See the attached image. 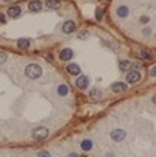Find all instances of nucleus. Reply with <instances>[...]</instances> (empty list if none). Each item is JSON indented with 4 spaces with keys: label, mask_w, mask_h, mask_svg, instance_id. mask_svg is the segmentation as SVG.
Returning a JSON list of instances; mask_svg holds the SVG:
<instances>
[{
    "label": "nucleus",
    "mask_w": 156,
    "mask_h": 157,
    "mask_svg": "<svg viewBox=\"0 0 156 157\" xmlns=\"http://www.w3.org/2000/svg\"><path fill=\"white\" fill-rule=\"evenodd\" d=\"M67 157H78V154H75V152H70Z\"/></svg>",
    "instance_id": "nucleus-28"
},
{
    "label": "nucleus",
    "mask_w": 156,
    "mask_h": 157,
    "mask_svg": "<svg viewBox=\"0 0 156 157\" xmlns=\"http://www.w3.org/2000/svg\"><path fill=\"white\" fill-rule=\"evenodd\" d=\"M0 19H2V24H5V22H6V14H2Z\"/></svg>",
    "instance_id": "nucleus-26"
},
{
    "label": "nucleus",
    "mask_w": 156,
    "mask_h": 157,
    "mask_svg": "<svg viewBox=\"0 0 156 157\" xmlns=\"http://www.w3.org/2000/svg\"><path fill=\"white\" fill-rule=\"evenodd\" d=\"M103 16H105V11H103L102 8H97V10H95V19H97V20H102Z\"/></svg>",
    "instance_id": "nucleus-20"
},
{
    "label": "nucleus",
    "mask_w": 156,
    "mask_h": 157,
    "mask_svg": "<svg viewBox=\"0 0 156 157\" xmlns=\"http://www.w3.org/2000/svg\"><path fill=\"white\" fill-rule=\"evenodd\" d=\"M20 13H22V10H20L19 6H11V8H8V11H6V14H8L11 19H17V17L20 16Z\"/></svg>",
    "instance_id": "nucleus-12"
},
{
    "label": "nucleus",
    "mask_w": 156,
    "mask_h": 157,
    "mask_svg": "<svg viewBox=\"0 0 156 157\" xmlns=\"http://www.w3.org/2000/svg\"><path fill=\"white\" fill-rule=\"evenodd\" d=\"M81 149H83L84 152L91 151V149H92V140H89V139H84V140L81 142Z\"/></svg>",
    "instance_id": "nucleus-16"
},
{
    "label": "nucleus",
    "mask_w": 156,
    "mask_h": 157,
    "mask_svg": "<svg viewBox=\"0 0 156 157\" xmlns=\"http://www.w3.org/2000/svg\"><path fill=\"white\" fill-rule=\"evenodd\" d=\"M67 72L70 73V75H77V76H80L81 75V69H80V65L78 64H67Z\"/></svg>",
    "instance_id": "nucleus-10"
},
{
    "label": "nucleus",
    "mask_w": 156,
    "mask_h": 157,
    "mask_svg": "<svg viewBox=\"0 0 156 157\" xmlns=\"http://www.w3.org/2000/svg\"><path fill=\"white\" fill-rule=\"evenodd\" d=\"M38 157H50V152H47V151H41V152L38 154Z\"/></svg>",
    "instance_id": "nucleus-21"
},
{
    "label": "nucleus",
    "mask_w": 156,
    "mask_h": 157,
    "mask_svg": "<svg viewBox=\"0 0 156 157\" xmlns=\"http://www.w3.org/2000/svg\"><path fill=\"white\" fill-rule=\"evenodd\" d=\"M139 56H141L142 59H147V61H150V59H151V53H150L147 48H142V50L139 52Z\"/></svg>",
    "instance_id": "nucleus-19"
},
{
    "label": "nucleus",
    "mask_w": 156,
    "mask_h": 157,
    "mask_svg": "<svg viewBox=\"0 0 156 157\" xmlns=\"http://www.w3.org/2000/svg\"><path fill=\"white\" fill-rule=\"evenodd\" d=\"M75 84H77V87H78V89L84 90V89H87V86H89V78H87V76H84V75H80V76L77 78Z\"/></svg>",
    "instance_id": "nucleus-7"
},
{
    "label": "nucleus",
    "mask_w": 156,
    "mask_h": 157,
    "mask_svg": "<svg viewBox=\"0 0 156 157\" xmlns=\"http://www.w3.org/2000/svg\"><path fill=\"white\" fill-rule=\"evenodd\" d=\"M5 61H6V53H5V52H2V53H0V62L3 64Z\"/></svg>",
    "instance_id": "nucleus-22"
},
{
    "label": "nucleus",
    "mask_w": 156,
    "mask_h": 157,
    "mask_svg": "<svg viewBox=\"0 0 156 157\" xmlns=\"http://www.w3.org/2000/svg\"><path fill=\"white\" fill-rule=\"evenodd\" d=\"M31 137H33L34 140H38V142L46 140V139L49 137V129H47V128H44V126H39V128L33 129V132H31Z\"/></svg>",
    "instance_id": "nucleus-2"
},
{
    "label": "nucleus",
    "mask_w": 156,
    "mask_h": 157,
    "mask_svg": "<svg viewBox=\"0 0 156 157\" xmlns=\"http://www.w3.org/2000/svg\"><path fill=\"white\" fill-rule=\"evenodd\" d=\"M41 75H42V69H41L38 64H28L25 67V76L27 78L38 79V78H41Z\"/></svg>",
    "instance_id": "nucleus-1"
},
{
    "label": "nucleus",
    "mask_w": 156,
    "mask_h": 157,
    "mask_svg": "<svg viewBox=\"0 0 156 157\" xmlns=\"http://www.w3.org/2000/svg\"><path fill=\"white\" fill-rule=\"evenodd\" d=\"M59 58H61V61H70V59L74 58V50H70V48H64V50H61Z\"/></svg>",
    "instance_id": "nucleus-8"
},
{
    "label": "nucleus",
    "mask_w": 156,
    "mask_h": 157,
    "mask_svg": "<svg viewBox=\"0 0 156 157\" xmlns=\"http://www.w3.org/2000/svg\"><path fill=\"white\" fill-rule=\"evenodd\" d=\"M30 45H31V40H30V39L22 37V39L17 40V47H19V48H28Z\"/></svg>",
    "instance_id": "nucleus-14"
},
{
    "label": "nucleus",
    "mask_w": 156,
    "mask_h": 157,
    "mask_svg": "<svg viewBox=\"0 0 156 157\" xmlns=\"http://www.w3.org/2000/svg\"><path fill=\"white\" fill-rule=\"evenodd\" d=\"M151 103H153V104H156V95H153V97H151Z\"/></svg>",
    "instance_id": "nucleus-27"
},
{
    "label": "nucleus",
    "mask_w": 156,
    "mask_h": 157,
    "mask_svg": "<svg viewBox=\"0 0 156 157\" xmlns=\"http://www.w3.org/2000/svg\"><path fill=\"white\" fill-rule=\"evenodd\" d=\"M46 5H47V8H50V10H58V8L61 6V0H47Z\"/></svg>",
    "instance_id": "nucleus-15"
},
{
    "label": "nucleus",
    "mask_w": 156,
    "mask_h": 157,
    "mask_svg": "<svg viewBox=\"0 0 156 157\" xmlns=\"http://www.w3.org/2000/svg\"><path fill=\"white\" fill-rule=\"evenodd\" d=\"M150 75H151V76H156V67H153V69L150 70Z\"/></svg>",
    "instance_id": "nucleus-25"
},
{
    "label": "nucleus",
    "mask_w": 156,
    "mask_h": 157,
    "mask_svg": "<svg viewBox=\"0 0 156 157\" xmlns=\"http://www.w3.org/2000/svg\"><path fill=\"white\" fill-rule=\"evenodd\" d=\"M3 2H11V0H3Z\"/></svg>",
    "instance_id": "nucleus-29"
},
{
    "label": "nucleus",
    "mask_w": 156,
    "mask_h": 157,
    "mask_svg": "<svg viewBox=\"0 0 156 157\" xmlns=\"http://www.w3.org/2000/svg\"><path fill=\"white\" fill-rule=\"evenodd\" d=\"M116 13H117V16L119 17H128V14H130V10L126 8V6H119L117 10H116Z\"/></svg>",
    "instance_id": "nucleus-17"
},
{
    "label": "nucleus",
    "mask_w": 156,
    "mask_h": 157,
    "mask_svg": "<svg viewBox=\"0 0 156 157\" xmlns=\"http://www.w3.org/2000/svg\"><path fill=\"white\" fill-rule=\"evenodd\" d=\"M150 34H151V28H148V27L144 28V36H150Z\"/></svg>",
    "instance_id": "nucleus-23"
},
{
    "label": "nucleus",
    "mask_w": 156,
    "mask_h": 157,
    "mask_svg": "<svg viewBox=\"0 0 156 157\" xmlns=\"http://www.w3.org/2000/svg\"><path fill=\"white\" fill-rule=\"evenodd\" d=\"M148 20H150V19H148L147 16H142V17H141V22H142V24H148Z\"/></svg>",
    "instance_id": "nucleus-24"
},
{
    "label": "nucleus",
    "mask_w": 156,
    "mask_h": 157,
    "mask_svg": "<svg viewBox=\"0 0 156 157\" xmlns=\"http://www.w3.org/2000/svg\"><path fill=\"white\" fill-rule=\"evenodd\" d=\"M131 67H133V64H131L128 59H122V61H119V69H120L122 72H130V70H131Z\"/></svg>",
    "instance_id": "nucleus-13"
},
{
    "label": "nucleus",
    "mask_w": 156,
    "mask_h": 157,
    "mask_svg": "<svg viewBox=\"0 0 156 157\" xmlns=\"http://www.w3.org/2000/svg\"><path fill=\"white\" fill-rule=\"evenodd\" d=\"M141 78H142V75L139 70H130L126 73V82H130V84H138L141 81Z\"/></svg>",
    "instance_id": "nucleus-3"
},
{
    "label": "nucleus",
    "mask_w": 156,
    "mask_h": 157,
    "mask_svg": "<svg viewBox=\"0 0 156 157\" xmlns=\"http://www.w3.org/2000/svg\"><path fill=\"white\" fill-rule=\"evenodd\" d=\"M109 89L114 94H122V92H125L126 89H128V86H126V82H113Z\"/></svg>",
    "instance_id": "nucleus-6"
},
{
    "label": "nucleus",
    "mask_w": 156,
    "mask_h": 157,
    "mask_svg": "<svg viewBox=\"0 0 156 157\" xmlns=\"http://www.w3.org/2000/svg\"><path fill=\"white\" fill-rule=\"evenodd\" d=\"M89 98H91L92 101H98L102 98V90H100V89H97V87L91 89V90H89Z\"/></svg>",
    "instance_id": "nucleus-11"
},
{
    "label": "nucleus",
    "mask_w": 156,
    "mask_h": 157,
    "mask_svg": "<svg viewBox=\"0 0 156 157\" xmlns=\"http://www.w3.org/2000/svg\"><path fill=\"white\" fill-rule=\"evenodd\" d=\"M61 30H62V33H66V34L74 33V31L77 30V24H75L74 20H66L64 24H62V27H61Z\"/></svg>",
    "instance_id": "nucleus-4"
},
{
    "label": "nucleus",
    "mask_w": 156,
    "mask_h": 157,
    "mask_svg": "<svg viewBox=\"0 0 156 157\" xmlns=\"http://www.w3.org/2000/svg\"><path fill=\"white\" fill-rule=\"evenodd\" d=\"M125 137H126V132L123 129H114L111 132V139L114 142H122V140H125Z\"/></svg>",
    "instance_id": "nucleus-5"
},
{
    "label": "nucleus",
    "mask_w": 156,
    "mask_h": 157,
    "mask_svg": "<svg viewBox=\"0 0 156 157\" xmlns=\"http://www.w3.org/2000/svg\"><path fill=\"white\" fill-rule=\"evenodd\" d=\"M58 94H59L61 97L67 95V94H69V87H67V84H59V86H58Z\"/></svg>",
    "instance_id": "nucleus-18"
},
{
    "label": "nucleus",
    "mask_w": 156,
    "mask_h": 157,
    "mask_svg": "<svg viewBox=\"0 0 156 157\" xmlns=\"http://www.w3.org/2000/svg\"><path fill=\"white\" fill-rule=\"evenodd\" d=\"M28 10L31 13H39L42 10V3L39 2V0H31V2L28 3Z\"/></svg>",
    "instance_id": "nucleus-9"
}]
</instances>
